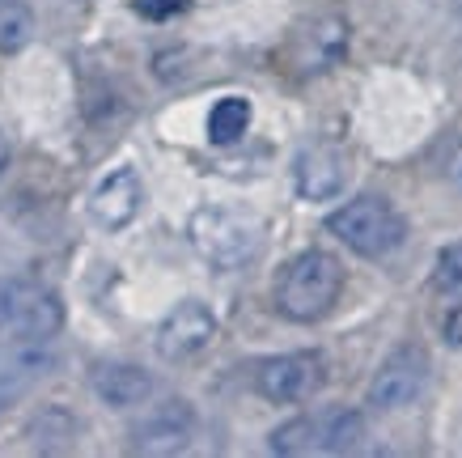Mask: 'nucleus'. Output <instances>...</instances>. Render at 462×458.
Here are the masks:
<instances>
[{
  "instance_id": "obj_20",
  "label": "nucleus",
  "mask_w": 462,
  "mask_h": 458,
  "mask_svg": "<svg viewBox=\"0 0 462 458\" xmlns=\"http://www.w3.org/2000/svg\"><path fill=\"white\" fill-rule=\"evenodd\" d=\"M136 9L144 17H170V14H179V9H187V0H141Z\"/></svg>"
},
{
  "instance_id": "obj_1",
  "label": "nucleus",
  "mask_w": 462,
  "mask_h": 458,
  "mask_svg": "<svg viewBox=\"0 0 462 458\" xmlns=\"http://www.w3.org/2000/svg\"><path fill=\"white\" fill-rule=\"evenodd\" d=\"M339 293H344V264L331 250L310 247L281 267L272 302L289 322H319L336 310Z\"/></svg>"
},
{
  "instance_id": "obj_11",
  "label": "nucleus",
  "mask_w": 462,
  "mask_h": 458,
  "mask_svg": "<svg viewBox=\"0 0 462 458\" xmlns=\"http://www.w3.org/2000/svg\"><path fill=\"white\" fill-rule=\"evenodd\" d=\"M141 204H144L141 174L132 166H119L94 187V195H89V217H94L106 234H119V229H127V225L141 217Z\"/></svg>"
},
{
  "instance_id": "obj_12",
  "label": "nucleus",
  "mask_w": 462,
  "mask_h": 458,
  "mask_svg": "<svg viewBox=\"0 0 462 458\" xmlns=\"http://www.w3.org/2000/svg\"><path fill=\"white\" fill-rule=\"evenodd\" d=\"M344 179H348V166H344V153L331 149V145H310V149L297 153L293 162V182L297 195L319 204V200H336L344 192Z\"/></svg>"
},
{
  "instance_id": "obj_18",
  "label": "nucleus",
  "mask_w": 462,
  "mask_h": 458,
  "mask_svg": "<svg viewBox=\"0 0 462 458\" xmlns=\"http://www.w3.org/2000/svg\"><path fill=\"white\" fill-rule=\"evenodd\" d=\"M433 289H437V293H458V289H462V238L437 250Z\"/></svg>"
},
{
  "instance_id": "obj_8",
  "label": "nucleus",
  "mask_w": 462,
  "mask_h": 458,
  "mask_svg": "<svg viewBox=\"0 0 462 458\" xmlns=\"http://www.w3.org/2000/svg\"><path fill=\"white\" fill-rule=\"evenodd\" d=\"M196 407L187 399H162L132 425V450L149 458L182 454L191 437H196Z\"/></svg>"
},
{
  "instance_id": "obj_5",
  "label": "nucleus",
  "mask_w": 462,
  "mask_h": 458,
  "mask_svg": "<svg viewBox=\"0 0 462 458\" xmlns=\"http://www.w3.org/2000/svg\"><path fill=\"white\" fill-rule=\"evenodd\" d=\"M0 327L17 340H51L64 327V302L39 280L14 276L0 285Z\"/></svg>"
},
{
  "instance_id": "obj_7",
  "label": "nucleus",
  "mask_w": 462,
  "mask_h": 458,
  "mask_svg": "<svg viewBox=\"0 0 462 458\" xmlns=\"http://www.w3.org/2000/svg\"><path fill=\"white\" fill-rule=\"evenodd\" d=\"M429 387V352L420 344H399L369 378V403L378 412H403Z\"/></svg>"
},
{
  "instance_id": "obj_15",
  "label": "nucleus",
  "mask_w": 462,
  "mask_h": 458,
  "mask_svg": "<svg viewBox=\"0 0 462 458\" xmlns=\"http://www.w3.org/2000/svg\"><path fill=\"white\" fill-rule=\"evenodd\" d=\"M26 442L39 454H60V450H69L77 442V416H72L69 407H60V403H47V407H39L30 416Z\"/></svg>"
},
{
  "instance_id": "obj_6",
  "label": "nucleus",
  "mask_w": 462,
  "mask_h": 458,
  "mask_svg": "<svg viewBox=\"0 0 462 458\" xmlns=\"http://www.w3.org/2000/svg\"><path fill=\"white\" fill-rule=\"evenodd\" d=\"M327 382V361L322 352H281L254 365V390L267 403H301L310 395H319V387Z\"/></svg>"
},
{
  "instance_id": "obj_10",
  "label": "nucleus",
  "mask_w": 462,
  "mask_h": 458,
  "mask_svg": "<svg viewBox=\"0 0 462 458\" xmlns=\"http://www.w3.org/2000/svg\"><path fill=\"white\" fill-rule=\"evenodd\" d=\"M51 369H56V352L47 340H17L9 352H0V416L26 399Z\"/></svg>"
},
{
  "instance_id": "obj_2",
  "label": "nucleus",
  "mask_w": 462,
  "mask_h": 458,
  "mask_svg": "<svg viewBox=\"0 0 462 458\" xmlns=\"http://www.w3.org/2000/svg\"><path fill=\"white\" fill-rule=\"evenodd\" d=\"M187 238L199 250V259L217 272H238L263 250V221L242 209H225V204H204L191 212Z\"/></svg>"
},
{
  "instance_id": "obj_17",
  "label": "nucleus",
  "mask_w": 462,
  "mask_h": 458,
  "mask_svg": "<svg viewBox=\"0 0 462 458\" xmlns=\"http://www.w3.org/2000/svg\"><path fill=\"white\" fill-rule=\"evenodd\" d=\"M34 30H39L34 26V9H30L26 0H0V51L5 56L30 47Z\"/></svg>"
},
{
  "instance_id": "obj_4",
  "label": "nucleus",
  "mask_w": 462,
  "mask_h": 458,
  "mask_svg": "<svg viewBox=\"0 0 462 458\" xmlns=\"http://www.w3.org/2000/svg\"><path fill=\"white\" fill-rule=\"evenodd\" d=\"M327 234H336L352 255L382 259V255H394V250L407 242V221L386 195L365 192V195H356V200H348V204H339V209L327 217Z\"/></svg>"
},
{
  "instance_id": "obj_19",
  "label": "nucleus",
  "mask_w": 462,
  "mask_h": 458,
  "mask_svg": "<svg viewBox=\"0 0 462 458\" xmlns=\"http://www.w3.org/2000/svg\"><path fill=\"white\" fill-rule=\"evenodd\" d=\"M441 332H446V344L462 348V297L446 310V322H441Z\"/></svg>"
},
{
  "instance_id": "obj_23",
  "label": "nucleus",
  "mask_w": 462,
  "mask_h": 458,
  "mask_svg": "<svg viewBox=\"0 0 462 458\" xmlns=\"http://www.w3.org/2000/svg\"><path fill=\"white\" fill-rule=\"evenodd\" d=\"M458 17H462V0H458Z\"/></svg>"
},
{
  "instance_id": "obj_3",
  "label": "nucleus",
  "mask_w": 462,
  "mask_h": 458,
  "mask_svg": "<svg viewBox=\"0 0 462 458\" xmlns=\"http://www.w3.org/2000/svg\"><path fill=\"white\" fill-rule=\"evenodd\" d=\"M365 416L356 407H322V412H306L276 425L267 445L272 454L284 458H306V454H352L365 442Z\"/></svg>"
},
{
  "instance_id": "obj_14",
  "label": "nucleus",
  "mask_w": 462,
  "mask_h": 458,
  "mask_svg": "<svg viewBox=\"0 0 462 458\" xmlns=\"http://www.w3.org/2000/svg\"><path fill=\"white\" fill-rule=\"evenodd\" d=\"M89 387H94V395H98L106 407L127 412V407L149 403V395L157 390V382H153L149 369H141V365H132V361H102V365H94Z\"/></svg>"
},
{
  "instance_id": "obj_21",
  "label": "nucleus",
  "mask_w": 462,
  "mask_h": 458,
  "mask_svg": "<svg viewBox=\"0 0 462 458\" xmlns=\"http://www.w3.org/2000/svg\"><path fill=\"white\" fill-rule=\"evenodd\" d=\"M449 182H454V187L462 192V140L454 145V149H449Z\"/></svg>"
},
{
  "instance_id": "obj_16",
  "label": "nucleus",
  "mask_w": 462,
  "mask_h": 458,
  "mask_svg": "<svg viewBox=\"0 0 462 458\" xmlns=\"http://www.w3.org/2000/svg\"><path fill=\"white\" fill-rule=\"evenodd\" d=\"M251 119H254V107H251V98H242V94H225L212 102V111H208V140L212 145H238L246 132H251Z\"/></svg>"
},
{
  "instance_id": "obj_22",
  "label": "nucleus",
  "mask_w": 462,
  "mask_h": 458,
  "mask_svg": "<svg viewBox=\"0 0 462 458\" xmlns=\"http://www.w3.org/2000/svg\"><path fill=\"white\" fill-rule=\"evenodd\" d=\"M9 157H14V153H9V145H5V136H0V174L9 170Z\"/></svg>"
},
{
  "instance_id": "obj_13",
  "label": "nucleus",
  "mask_w": 462,
  "mask_h": 458,
  "mask_svg": "<svg viewBox=\"0 0 462 458\" xmlns=\"http://www.w3.org/2000/svg\"><path fill=\"white\" fill-rule=\"evenodd\" d=\"M348 47V22L344 17H314L310 26H301L293 34V64L301 77L331 69Z\"/></svg>"
},
{
  "instance_id": "obj_9",
  "label": "nucleus",
  "mask_w": 462,
  "mask_h": 458,
  "mask_svg": "<svg viewBox=\"0 0 462 458\" xmlns=\"http://www.w3.org/2000/svg\"><path fill=\"white\" fill-rule=\"evenodd\" d=\"M212 340H217V314H212L204 302L187 297V302H179L166 319H162V327H157V335H153V348L162 361L182 365V361H196Z\"/></svg>"
}]
</instances>
